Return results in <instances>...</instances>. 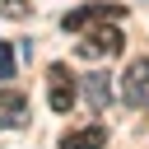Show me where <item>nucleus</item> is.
Returning a JSON list of instances; mask_svg holds the SVG:
<instances>
[{
	"label": "nucleus",
	"instance_id": "1a4fd4ad",
	"mask_svg": "<svg viewBox=\"0 0 149 149\" xmlns=\"http://www.w3.org/2000/svg\"><path fill=\"white\" fill-rule=\"evenodd\" d=\"M0 79H14V47L0 42Z\"/></svg>",
	"mask_w": 149,
	"mask_h": 149
},
{
	"label": "nucleus",
	"instance_id": "7ed1b4c3",
	"mask_svg": "<svg viewBox=\"0 0 149 149\" xmlns=\"http://www.w3.org/2000/svg\"><path fill=\"white\" fill-rule=\"evenodd\" d=\"M121 98H126L130 107H149V56H140V61L126 65V74H121Z\"/></svg>",
	"mask_w": 149,
	"mask_h": 149
},
{
	"label": "nucleus",
	"instance_id": "423d86ee",
	"mask_svg": "<svg viewBox=\"0 0 149 149\" xmlns=\"http://www.w3.org/2000/svg\"><path fill=\"white\" fill-rule=\"evenodd\" d=\"M23 121H28V98H23L19 88H5V93H0V126L14 130V126H23Z\"/></svg>",
	"mask_w": 149,
	"mask_h": 149
},
{
	"label": "nucleus",
	"instance_id": "39448f33",
	"mask_svg": "<svg viewBox=\"0 0 149 149\" xmlns=\"http://www.w3.org/2000/svg\"><path fill=\"white\" fill-rule=\"evenodd\" d=\"M107 144V130L93 121V126H74V130H65L61 135V149H102Z\"/></svg>",
	"mask_w": 149,
	"mask_h": 149
},
{
	"label": "nucleus",
	"instance_id": "0eeeda50",
	"mask_svg": "<svg viewBox=\"0 0 149 149\" xmlns=\"http://www.w3.org/2000/svg\"><path fill=\"white\" fill-rule=\"evenodd\" d=\"M84 93H88V102H93L98 112H107V102H112V84H107V74H88Z\"/></svg>",
	"mask_w": 149,
	"mask_h": 149
},
{
	"label": "nucleus",
	"instance_id": "f257e3e1",
	"mask_svg": "<svg viewBox=\"0 0 149 149\" xmlns=\"http://www.w3.org/2000/svg\"><path fill=\"white\" fill-rule=\"evenodd\" d=\"M121 47H126L121 28L98 23V28H88V33L74 42V56H79V61H112V56H121Z\"/></svg>",
	"mask_w": 149,
	"mask_h": 149
},
{
	"label": "nucleus",
	"instance_id": "20e7f679",
	"mask_svg": "<svg viewBox=\"0 0 149 149\" xmlns=\"http://www.w3.org/2000/svg\"><path fill=\"white\" fill-rule=\"evenodd\" d=\"M47 102H51V112H70L74 107V79H70V70L61 61L47 65Z\"/></svg>",
	"mask_w": 149,
	"mask_h": 149
},
{
	"label": "nucleus",
	"instance_id": "6e6552de",
	"mask_svg": "<svg viewBox=\"0 0 149 149\" xmlns=\"http://www.w3.org/2000/svg\"><path fill=\"white\" fill-rule=\"evenodd\" d=\"M0 14H5V19H28L33 5H28V0H0Z\"/></svg>",
	"mask_w": 149,
	"mask_h": 149
},
{
	"label": "nucleus",
	"instance_id": "f03ea898",
	"mask_svg": "<svg viewBox=\"0 0 149 149\" xmlns=\"http://www.w3.org/2000/svg\"><path fill=\"white\" fill-rule=\"evenodd\" d=\"M121 14H126V5H116V0H88V5L70 9V14L61 19V28H65V33H88V28L112 23V19H121Z\"/></svg>",
	"mask_w": 149,
	"mask_h": 149
}]
</instances>
